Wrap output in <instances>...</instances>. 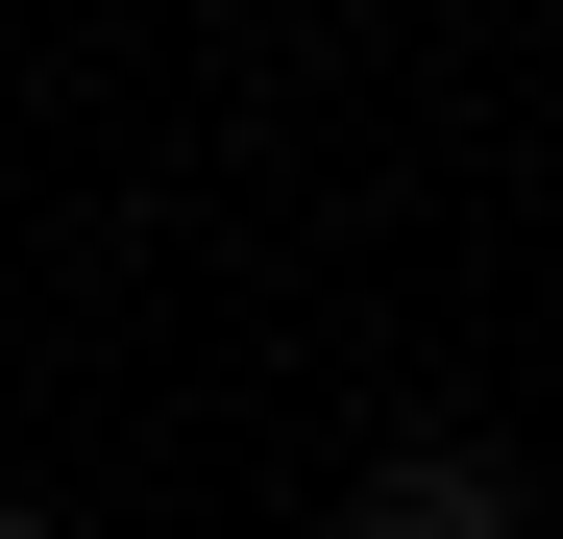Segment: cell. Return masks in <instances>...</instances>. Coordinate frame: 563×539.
I'll return each mask as SVG.
<instances>
[{
    "instance_id": "cell-1",
    "label": "cell",
    "mask_w": 563,
    "mask_h": 539,
    "mask_svg": "<svg viewBox=\"0 0 563 539\" xmlns=\"http://www.w3.org/2000/svg\"><path fill=\"white\" fill-rule=\"evenodd\" d=\"M343 539H515V491L465 466V441H417V466H367V491H343Z\"/></svg>"
},
{
    "instance_id": "cell-2",
    "label": "cell",
    "mask_w": 563,
    "mask_h": 539,
    "mask_svg": "<svg viewBox=\"0 0 563 539\" xmlns=\"http://www.w3.org/2000/svg\"><path fill=\"white\" fill-rule=\"evenodd\" d=\"M0 539H74V515H0Z\"/></svg>"
}]
</instances>
